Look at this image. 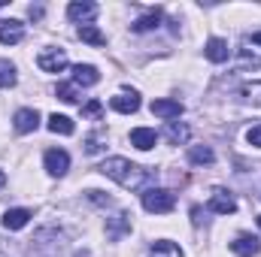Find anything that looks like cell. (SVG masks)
<instances>
[{"mask_svg": "<svg viewBox=\"0 0 261 257\" xmlns=\"http://www.w3.org/2000/svg\"><path fill=\"white\" fill-rule=\"evenodd\" d=\"M149 257H182V248L176 242H170V239H158V242H152Z\"/></svg>", "mask_w": 261, "mask_h": 257, "instance_id": "obj_20", "label": "cell"}, {"mask_svg": "<svg viewBox=\"0 0 261 257\" xmlns=\"http://www.w3.org/2000/svg\"><path fill=\"white\" fill-rule=\"evenodd\" d=\"M161 18H164V12H161V9H152V12H146L143 18H137V21L130 24V30H134V34H146V30H155V27L161 24Z\"/></svg>", "mask_w": 261, "mask_h": 257, "instance_id": "obj_18", "label": "cell"}, {"mask_svg": "<svg viewBox=\"0 0 261 257\" xmlns=\"http://www.w3.org/2000/svg\"><path fill=\"white\" fill-rule=\"evenodd\" d=\"M237 64L240 70H261V30L243 34L240 37V49H237Z\"/></svg>", "mask_w": 261, "mask_h": 257, "instance_id": "obj_3", "label": "cell"}, {"mask_svg": "<svg viewBox=\"0 0 261 257\" xmlns=\"http://www.w3.org/2000/svg\"><path fill=\"white\" fill-rule=\"evenodd\" d=\"M28 221H31V212L28 209H9L3 215V227L6 230H21V227H28Z\"/></svg>", "mask_w": 261, "mask_h": 257, "instance_id": "obj_19", "label": "cell"}, {"mask_svg": "<svg viewBox=\"0 0 261 257\" xmlns=\"http://www.w3.org/2000/svg\"><path fill=\"white\" fill-rule=\"evenodd\" d=\"M21 37H24V24L21 21H15V18L0 21V43L3 46H15V43H21Z\"/></svg>", "mask_w": 261, "mask_h": 257, "instance_id": "obj_10", "label": "cell"}, {"mask_svg": "<svg viewBox=\"0 0 261 257\" xmlns=\"http://www.w3.org/2000/svg\"><path fill=\"white\" fill-rule=\"evenodd\" d=\"M3 182H6V176H3V170H0V188H3Z\"/></svg>", "mask_w": 261, "mask_h": 257, "instance_id": "obj_34", "label": "cell"}, {"mask_svg": "<svg viewBox=\"0 0 261 257\" xmlns=\"http://www.w3.org/2000/svg\"><path fill=\"white\" fill-rule=\"evenodd\" d=\"M0 257H12V254H9V248H6L3 242H0Z\"/></svg>", "mask_w": 261, "mask_h": 257, "instance_id": "obj_33", "label": "cell"}, {"mask_svg": "<svg viewBox=\"0 0 261 257\" xmlns=\"http://www.w3.org/2000/svg\"><path fill=\"white\" fill-rule=\"evenodd\" d=\"M46 170H49V176H64L70 170V154L64 148H49L46 151Z\"/></svg>", "mask_w": 261, "mask_h": 257, "instance_id": "obj_8", "label": "cell"}, {"mask_svg": "<svg viewBox=\"0 0 261 257\" xmlns=\"http://www.w3.org/2000/svg\"><path fill=\"white\" fill-rule=\"evenodd\" d=\"M100 148H103V145L97 142V136H88V139H85V151H88V154H97Z\"/></svg>", "mask_w": 261, "mask_h": 257, "instance_id": "obj_31", "label": "cell"}, {"mask_svg": "<svg viewBox=\"0 0 261 257\" xmlns=\"http://www.w3.org/2000/svg\"><path fill=\"white\" fill-rule=\"evenodd\" d=\"M12 124H15L18 133H31V130L40 127V112L37 109H18L15 118H12Z\"/></svg>", "mask_w": 261, "mask_h": 257, "instance_id": "obj_12", "label": "cell"}, {"mask_svg": "<svg viewBox=\"0 0 261 257\" xmlns=\"http://www.w3.org/2000/svg\"><path fill=\"white\" fill-rule=\"evenodd\" d=\"M206 209H210V212H216V215H231V212H237V200H234V194H231V191L216 188V191L210 194Z\"/></svg>", "mask_w": 261, "mask_h": 257, "instance_id": "obj_5", "label": "cell"}, {"mask_svg": "<svg viewBox=\"0 0 261 257\" xmlns=\"http://www.w3.org/2000/svg\"><path fill=\"white\" fill-rule=\"evenodd\" d=\"M189 160L197 164V167H203V164H213V160H216V154H213V148H210V145H195V148H189Z\"/></svg>", "mask_w": 261, "mask_h": 257, "instance_id": "obj_23", "label": "cell"}, {"mask_svg": "<svg viewBox=\"0 0 261 257\" xmlns=\"http://www.w3.org/2000/svg\"><path fill=\"white\" fill-rule=\"evenodd\" d=\"M88 200L97 203V206H113V197H107L103 191H88Z\"/></svg>", "mask_w": 261, "mask_h": 257, "instance_id": "obj_29", "label": "cell"}, {"mask_svg": "<svg viewBox=\"0 0 261 257\" xmlns=\"http://www.w3.org/2000/svg\"><path fill=\"white\" fill-rule=\"evenodd\" d=\"M37 67L43 73H61L67 67V52L64 49H43L40 58H37Z\"/></svg>", "mask_w": 261, "mask_h": 257, "instance_id": "obj_6", "label": "cell"}, {"mask_svg": "<svg viewBox=\"0 0 261 257\" xmlns=\"http://www.w3.org/2000/svg\"><path fill=\"white\" fill-rule=\"evenodd\" d=\"M110 106H113L116 112H122V115H130V112L140 109V94H137V91H122V94H116V97L110 100Z\"/></svg>", "mask_w": 261, "mask_h": 257, "instance_id": "obj_9", "label": "cell"}, {"mask_svg": "<svg viewBox=\"0 0 261 257\" xmlns=\"http://www.w3.org/2000/svg\"><path fill=\"white\" fill-rule=\"evenodd\" d=\"M128 233H130V215L128 212H119V215L107 218V239H110V242H119V239L128 236Z\"/></svg>", "mask_w": 261, "mask_h": 257, "instance_id": "obj_7", "label": "cell"}, {"mask_svg": "<svg viewBox=\"0 0 261 257\" xmlns=\"http://www.w3.org/2000/svg\"><path fill=\"white\" fill-rule=\"evenodd\" d=\"M76 37H79L82 43H91V46H107V34H100L94 24H79Z\"/></svg>", "mask_w": 261, "mask_h": 257, "instance_id": "obj_21", "label": "cell"}, {"mask_svg": "<svg viewBox=\"0 0 261 257\" xmlns=\"http://www.w3.org/2000/svg\"><path fill=\"white\" fill-rule=\"evenodd\" d=\"M246 142L255 145V148H261V124H255V127L246 130Z\"/></svg>", "mask_w": 261, "mask_h": 257, "instance_id": "obj_30", "label": "cell"}, {"mask_svg": "<svg viewBox=\"0 0 261 257\" xmlns=\"http://www.w3.org/2000/svg\"><path fill=\"white\" fill-rule=\"evenodd\" d=\"M100 115H103V103H100V100H91V103L82 106V118H94V121H97Z\"/></svg>", "mask_w": 261, "mask_h": 257, "instance_id": "obj_28", "label": "cell"}, {"mask_svg": "<svg viewBox=\"0 0 261 257\" xmlns=\"http://www.w3.org/2000/svg\"><path fill=\"white\" fill-rule=\"evenodd\" d=\"M67 15H70L73 21H88V18L97 15V6L88 3V0H73V3L67 6Z\"/></svg>", "mask_w": 261, "mask_h": 257, "instance_id": "obj_15", "label": "cell"}, {"mask_svg": "<svg viewBox=\"0 0 261 257\" xmlns=\"http://www.w3.org/2000/svg\"><path fill=\"white\" fill-rule=\"evenodd\" d=\"M97 82H100L97 67H91V64H76V67H73V85L88 88V85H97Z\"/></svg>", "mask_w": 261, "mask_h": 257, "instance_id": "obj_14", "label": "cell"}, {"mask_svg": "<svg viewBox=\"0 0 261 257\" xmlns=\"http://www.w3.org/2000/svg\"><path fill=\"white\" fill-rule=\"evenodd\" d=\"M55 94H58L64 103H79V91H76V85H73V82H58Z\"/></svg>", "mask_w": 261, "mask_h": 257, "instance_id": "obj_25", "label": "cell"}, {"mask_svg": "<svg viewBox=\"0 0 261 257\" xmlns=\"http://www.w3.org/2000/svg\"><path fill=\"white\" fill-rule=\"evenodd\" d=\"M231 251H234V254H240V257H255L261 251V245H258V239H255V236L240 233V236L231 242Z\"/></svg>", "mask_w": 261, "mask_h": 257, "instance_id": "obj_13", "label": "cell"}, {"mask_svg": "<svg viewBox=\"0 0 261 257\" xmlns=\"http://www.w3.org/2000/svg\"><path fill=\"white\" fill-rule=\"evenodd\" d=\"M97 173L110 176L113 182H119L122 188L128 191H146V185L158 182V170H149V167H140V164H130L125 157H107Z\"/></svg>", "mask_w": 261, "mask_h": 257, "instance_id": "obj_1", "label": "cell"}, {"mask_svg": "<svg viewBox=\"0 0 261 257\" xmlns=\"http://www.w3.org/2000/svg\"><path fill=\"white\" fill-rule=\"evenodd\" d=\"M203 55H206V61H213V64H225V61L231 58V49H228V43H225V40H219V37H213V40L206 43V49H203Z\"/></svg>", "mask_w": 261, "mask_h": 257, "instance_id": "obj_11", "label": "cell"}, {"mask_svg": "<svg viewBox=\"0 0 261 257\" xmlns=\"http://www.w3.org/2000/svg\"><path fill=\"white\" fill-rule=\"evenodd\" d=\"M155 142H158L155 130H149V127L130 130V145H134V148H140V151H149V148H155Z\"/></svg>", "mask_w": 261, "mask_h": 257, "instance_id": "obj_16", "label": "cell"}, {"mask_svg": "<svg viewBox=\"0 0 261 257\" xmlns=\"http://www.w3.org/2000/svg\"><path fill=\"white\" fill-rule=\"evenodd\" d=\"M243 100L252 103V106H261V82H252L243 88Z\"/></svg>", "mask_w": 261, "mask_h": 257, "instance_id": "obj_27", "label": "cell"}, {"mask_svg": "<svg viewBox=\"0 0 261 257\" xmlns=\"http://www.w3.org/2000/svg\"><path fill=\"white\" fill-rule=\"evenodd\" d=\"M164 136H167V142H170V145H186V142H189V127H186V124L170 121L167 130H164Z\"/></svg>", "mask_w": 261, "mask_h": 257, "instance_id": "obj_22", "label": "cell"}, {"mask_svg": "<svg viewBox=\"0 0 261 257\" xmlns=\"http://www.w3.org/2000/svg\"><path fill=\"white\" fill-rule=\"evenodd\" d=\"M15 67L9 64V61H0V88H12L15 85Z\"/></svg>", "mask_w": 261, "mask_h": 257, "instance_id": "obj_26", "label": "cell"}, {"mask_svg": "<svg viewBox=\"0 0 261 257\" xmlns=\"http://www.w3.org/2000/svg\"><path fill=\"white\" fill-rule=\"evenodd\" d=\"M64 254V233L55 227H43L31 245H28V257H61Z\"/></svg>", "mask_w": 261, "mask_h": 257, "instance_id": "obj_2", "label": "cell"}, {"mask_svg": "<svg viewBox=\"0 0 261 257\" xmlns=\"http://www.w3.org/2000/svg\"><path fill=\"white\" fill-rule=\"evenodd\" d=\"M152 115H158V118H179L182 115V103L179 100H155L152 103Z\"/></svg>", "mask_w": 261, "mask_h": 257, "instance_id": "obj_17", "label": "cell"}, {"mask_svg": "<svg viewBox=\"0 0 261 257\" xmlns=\"http://www.w3.org/2000/svg\"><path fill=\"white\" fill-rule=\"evenodd\" d=\"M173 206H176V194L167 188H149L143 194V209L152 215H167V212H173Z\"/></svg>", "mask_w": 261, "mask_h": 257, "instance_id": "obj_4", "label": "cell"}, {"mask_svg": "<svg viewBox=\"0 0 261 257\" xmlns=\"http://www.w3.org/2000/svg\"><path fill=\"white\" fill-rule=\"evenodd\" d=\"M49 130H52V133H61V136H70L76 127H73V121H70L67 115H58V112H55V115H49Z\"/></svg>", "mask_w": 261, "mask_h": 257, "instance_id": "obj_24", "label": "cell"}, {"mask_svg": "<svg viewBox=\"0 0 261 257\" xmlns=\"http://www.w3.org/2000/svg\"><path fill=\"white\" fill-rule=\"evenodd\" d=\"M28 15H31L34 21H37V18H43V6H31V9H28Z\"/></svg>", "mask_w": 261, "mask_h": 257, "instance_id": "obj_32", "label": "cell"}, {"mask_svg": "<svg viewBox=\"0 0 261 257\" xmlns=\"http://www.w3.org/2000/svg\"><path fill=\"white\" fill-rule=\"evenodd\" d=\"M258 227H261V215H258Z\"/></svg>", "mask_w": 261, "mask_h": 257, "instance_id": "obj_35", "label": "cell"}]
</instances>
